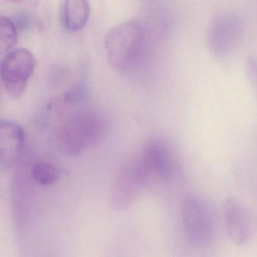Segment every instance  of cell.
Listing matches in <instances>:
<instances>
[{"label": "cell", "mask_w": 257, "mask_h": 257, "mask_svg": "<svg viewBox=\"0 0 257 257\" xmlns=\"http://www.w3.org/2000/svg\"><path fill=\"white\" fill-rule=\"evenodd\" d=\"M150 175L142 159H134L123 163L116 173L111 188V196L117 207L127 205L145 185Z\"/></svg>", "instance_id": "5"}, {"label": "cell", "mask_w": 257, "mask_h": 257, "mask_svg": "<svg viewBox=\"0 0 257 257\" xmlns=\"http://www.w3.org/2000/svg\"><path fill=\"white\" fill-rule=\"evenodd\" d=\"M142 161L149 175H155L164 181H169L177 172L176 159L169 145L160 139L150 141L142 154Z\"/></svg>", "instance_id": "7"}, {"label": "cell", "mask_w": 257, "mask_h": 257, "mask_svg": "<svg viewBox=\"0 0 257 257\" xmlns=\"http://www.w3.org/2000/svg\"><path fill=\"white\" fill-rule=\"evenodd\" d=\"M18 42L15 24L7 17L0 16V54L12 51Z\"/></svg>", "instance_id": "11"}, {"label": "cell", "mask_w": 257, "mask_h": 257, "mask_svg": "<svg viewBox=\"0 0 257 257\" xmlns=\"http://www.w3.org/2000/svg\"><path fill=\"white\" fill-rule=\"evenodd\" d=\"M31 177L40 185L48 186L57 181L59 172L57 168L51 163L39 162L32 168Z\"/></svg>", "instance_id": "12"}, {"label": "cell", "mask_w": 257, "mask_h": 257, "mask_svg": "<svg viewBox=\"0 0 257 257\" xmlns=\"http://www.w3.org/2000/svg\"><path fill=\"white\" fill-rule=\"evenodd\" d=\"M145 37L143 26L136 20L125 21L110 29L105 45L112 67L120 72L134 67L142 56Z\"/></svg>", "instance_id": "1"}, {"label": "cell", "mask_w": 257, "mask_h": 257, "mask_svg": "<svg viewBox=\"0 0 257 257\" xmlns=\"http://www.w3.org/2000/svg\"><path fill=\"white\" fill-rule=\"evenodd\" d=\"M183 224L188 238L196 244L206 243L212 235V220L206 205L195 197L184 201L181 210Z\"/></svg>", "instance_id": "6"}, {"label": "cell", "mask_w": 257, "mask_h": 257, "mask_svg": "<svg viewBox=\"0 0 257 257\" xmlns=\"http://www.w3.org/2000/svg\"><path fill=\"white\" fill-rule=\"evenodd\" d=\"M25 135L21 126L11 121H0V163L12 167L18 163L24 148Z\"/></svg>", "instance_id": "9"}, {"label": "cell", "mask_w": 257, "mask_h": 257, "mask_svg": "<svg viewBox=\"0 0 257 257\" xmlns=\"http://www.w3.org/2000/svg\"><path fill=\"white\" fill-rule=\"evenodd\" d=\"M36 60L29 50L18 48L9 51L0 66L5 89L12 97H21L36 68Z\"/></svg>", "instance_id": "4"}, {"label": "cell", "mask_w": 257, "mask_h": 257, "mask_svg": "<svg viewBox=\"0 0 257 257\" xmlns=\"http://www.w3.org/2000/svg\"><path fill=\"white\" fill-rule=\"evenodd\" d=\"M87 89L85 83L78 82L71 87L64 95V100L69 104H77L85 99Z\"/></svg>", "instance_id": "13"}, {"label": "cell", "mask_w": 257, "mask_h": 257, "mask_svg": "<svg viewBox=\"0 0 257 257\" xmlns=\"http://www.w3.org/2000/svg\"><path fill=\"white\" fill-rule=\"evenodd\" d=\"M90 0H64L63 24L69 32L75 33L83 30L90 19Z\"/></svg>", "instance_id": "10"}, {"label": "cell", "mask_w": 257, "mask_h": 257, "mask_svg": "<svg viewBox=\"0 0 257 257\" xmlns=\"http://www.w3.org/2000/svg\"><path fill=\"white\" fill-rule=\"evenodd\" d=\"M7 1L10 2V3H19V2L23 1V0H7Z\"/></svg>", "instance_id": "14"}, {"label": "cell", "mask_w": 257, "mask_h": 257, "mask_svg": "<svg viewBox=\"0 0 257 257\" xmlns=\"http://www.w3.org/2000/svg\"><path fill=\"white\" fill-rule=\"evenodd\" d=\"M104 128L103 121L96 114H74L60 128L57 136V146L66 155H78L87 146L93 145L102 137Z\"/></svg>", "instance_id": "3"}, {"label": "cell", "mask_w": 257, "mask_h": 257, "mask_svg": "<svg viewBox=\"0 0 257 257\" xmlns=\"http://www.w3.org/2000/svg\"><path fill=\"white\" fill-rule=\"evenodd\" d=\"M244 32V21L239 14L223 11L216 14L207 30V45L217 60L226 62L238 51Z\"/></svg>", "instance_id": "2"}, {"label": "cell", "mask_w": 257, "mask_h": 257, "mask_svg": "<svg viewBox=\"0 0 257 257\" xmlns=\"http://www.w3.org/2000/svg\"><path fill=\"white\" fill-rule=\"evenodd\" d=\"M252 89H253V90H254L257 98V84H256V85L253 86V87H252Z\"/></svg>", "instance_id": "15"}, {"label": "cell", "mask_w": 257, "mask_h": 257, "mask_svg": "<svg viewBox=\"0 0 257 257\" xmlns=\"http://www.w3.org/2000/svg\"><path fill=\"white\" fill-rule=\"evenodd\" d=\"M223 211L229 239L236 245H244L250 234V219L244 205L235 198L229 197L225 199Z\"/></svg>", "instance_id": "8"}]
</instances>
